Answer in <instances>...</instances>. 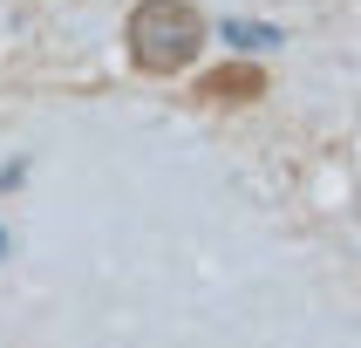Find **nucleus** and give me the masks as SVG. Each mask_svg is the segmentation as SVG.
<instances>
[{
	"label": "nucleus",
	"instance_id": "nucleus-1",
	"mask_svg": "<svg viewBox=\"0 0 361 348\" xmlns=\"http://www.w3.org/2000/svg\"><path fill=\"white\" fill-rule=\"evenodd\" d=\"M123 48H130V68L137 76H184L204 48V14L191 0H137L130 20H123Z\"/></svg>",
	"mask_w": 361,
	"mask_h": 348
},
{
	"label": "nucleus",
	"instance_id": "nucleus-2",
	"mask_svg": "<svg viewBox=\"0 0 361 348\" xmlns=\"http://www.w3.org/2000/svg\"><path fill=\"white\" fill-rule=\"evenodd\" d=\"M198 102H212V109H239V102H259L266 96V68H252V61H225V68H212V76H198V89H191Z\"/></svg>",
	"mask_w": 361,
	"mask_h": 348
}]
</instances>
